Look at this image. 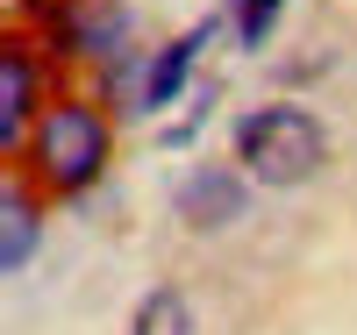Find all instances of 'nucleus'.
Instances as JSON below:
<instances>
[{
    "label": "nucleus",
    "mask_w": 357,
    "mask_h": 335,
    "mask_svg": "<svg viewBox=\"0 0 357 335\" xmlns=\"http://www.w3.org/2000/svg\"><path fill=\"white\" fill-rule=\"evenodd\" d=\"M236 164L257 186H301L329 164V129L307 107H257L236 121Z\"/></svg>",
    "instance_id": "f257e3e1"
},
{
    "label": "nucleus",
    "mask_w": 357,
    "mask_h": 335,
    "mask_svg": "<svg viewBox=\"0 0 357 335\" xmlns=\"http://www.w3.org/2000/svg\"><path fill=\"white\" fill-rule=\"evenodd\" d=\"M29 164H36V178L50 193H86L107 171V121L79 100L50 107L36 121V136H29Z\"/></svg>",
    "instance_id": "f03ea898"
},
{
    "label": "nucleus",
    "mask_w": 357,
    "mask_h": 335,
    "mask_svg": "<svg viewBox=\"0 0 357 335\" xmlns=\"http://www.w3.org/2000/svg\"><path fill=\"white\" fill-rule=\"evenodd\" d=\"M243 207H250V178L229 171V164H200V171H186V186H178V221L200 228V235L236 228Z\"/></svg>",
    "instance_id": "7ed1b4c3"
},
{
    "label": "nucleus",
    "mask_w": 357,
    "mask_h": 335,
    "mask_svg": "<svg viewBox=\"0 0 357 335\" xmlns=\"http://www.w3.org/2000/svg\"><path fill=\"white\" fill-rule=\"evenodd\" d=\"M207 36H215V22H200L193 36H178V43H165V50L151 57V72H143V86H136V100H129V114H158V107H172V100H178V86L193 79V65H200V50H207Z\"/></svg>",
    "instance_id": "20e7f679"
},
{
    "label": "nucleus",
    "mask_w": 357,
    "mask_h": 335,
    "mask_svg": "<svg viewBox=\"0 0 357 335\" xmlns=\"http://www.w3.org/2000/svg\"><path fill=\"white\" fill-rule=\"evenodd\" d=\"M129 29H136V15L122 8V0H79L72 22H65V43L79 57H122L129 50Z\"/></svg>",
    "instance_id": "39448f33"
},
{
    "label": "nucleus",
    "mask_w": 357,
    "mask_h": 335,
    "mask_svg": "<svg viewBox=\"0 0 357 335\" xmlns=\"http://www.w3.org/2000/svg\"><path fill=\"white\" fill-rule=\"evenodd\" d=\"M22 136H36V65L29 50H0V150H15Z\"/></svg>",
    "instance_id": "423d86ee"
},
{
    "label": "nucleus",
    "mask_w": 357,
    "mask_h": 335,
    "mask_svg": "<svg viewBox=\"0 0 357 335\" xmlns=\"http://www.w3.org/2000/svg\"><path fill=\"white\" fill-rule=\"evenodd\" d=\"M36 257V200H22V193H8L0 200V271H15Z\"/></svg>",
    "instance_id": "0eeeda50"
},
{
    "label": "nucleus",
    "mask_w": 357,
    "mask_h": 335,
    "mask_svg": "<svg viewBox=\"0 0 357 335\" xmlns=\"http://www.w3.org/2000/svg\"><path fill=\"white\" fill-rule=\"evenodd\" d=\"M129 335H193V307H186V293H178V286L143 293V299H136V314H129Z\"/></svg>",
    "instance_id": "6e6552de"
},
{
    "label": "nucleus",
    "mask_w": 357,
    "mask_h": 335,
    "mask_svg": "<svg viewBox=\"0 0 357 335\" xmlns=\"http://www.w3.org/2000/svg\"><path fill=\"white\" fill-rule=\"evenodd\" d=\"M279 8H286V0H229L236 36H243V43H264V36H272V22H279Z\"/></svg>",
    "instance_id": "1a4fd4ad"
},
{
    "label": "nucleus",
    "mask_w": 357,
    "mask_h": 335,
    "mask_svg": "<svg viewBox=\"0 0 357 335\" xmlns=\"http://www.w3.org/2000/svg\"><path fill=\"white\" fill-rule=\"evenodd\" d=\"M72 8H79V0H72Z\"/></svg>",
    "instance_id": "9d476101"
}]
</instances>
